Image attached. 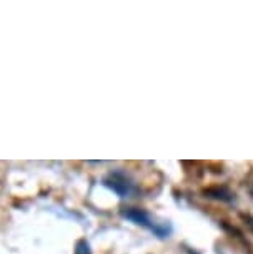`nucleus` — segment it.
Segmentation results:
<instances>
[{"label": "nucleus", "instance_id": "f257e3e1", "mask_svg": "<svg viewBox=\"0 0 253 254\" xmlns=\"http://www.w3.org/2000/svg\"><path fill=\"white\" fill-rule=\"evenodd\" d=\"M123 216L130 221L140 224V226L150 229L152 233L157 234L159 238H165L170 234V226L165 223H157L155 219H152V216L147 211H143L140 208H128L127 211H123Z\"/></svg>", "mask_w": 253, "mask_h": 254}, {"label": "nucleus", "instance_id": "f03ea898", "mask_svg": "<svg viewBox=\"0 0 253 254\" xmlns=\"http://www.w3.org/2000/svg\"><path fill=\"white\" fill-rule=\"evenodd\" d=\"M105 185L120 196H125L128 194V191H130V183H128V180L122 175H112L110 178L105 180Z\"/></svg>", "mask_w": 253, "mask_h": 254}, {"label": "nucleus", "instance_id": "7ed1b4c3", "mask_svg": "<svg viewBox=\"0 0 253 254\" xmlns=\"http://www.w3.org/2000/svg\"><path fill=\"white\" fill-rule=\"evenodd\" d=\"M77 254H90V249H88V244L85 241H80L79 246H77Z\"/></svg>", "mask_w": 253, "mask_h": 254}]
</instances>
